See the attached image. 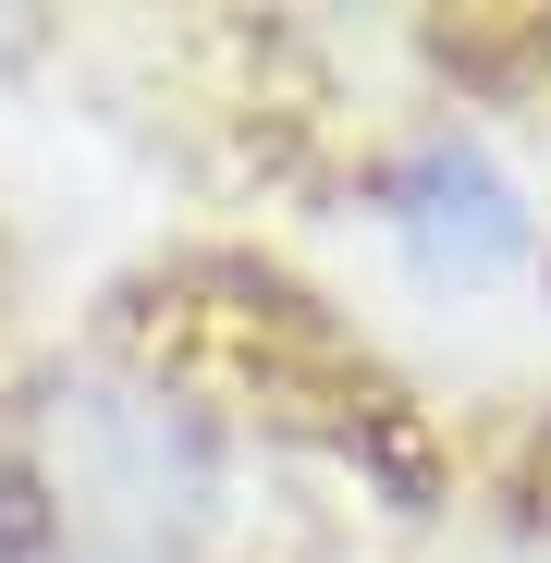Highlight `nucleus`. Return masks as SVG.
<instances>
[{
  "mask_svg": "<svg viewBox=\"0 0 551 563\" xmlns=\"http://www.w3.org/2000/svg\"><path fill=\"white\" fill-rule=\"evenodd\" d=\"M37 465L99 563H197L221 527V441L135 367H74L37 417Z\"/></svg>",
  "mask_w": 551,
  "mask_h": 563,
  "instance_id": "1",
  "label": "nucleus"
},
{
  "mask_svg": "<svg viewBox=\"0 0 551 563\" xmlns=\"http://www.w3.org/2000/svg\"><path fill=\"white\" fill-rule=\"evenodd\" d=\"M393 233H405L441 282H491V269L527 257V221H515V197L491 184L478 147H417V159L393 172Z\"/></svg>",
  "mask_w": 551,
  "mask_h": 563,
  "instance_id": "2",
  "label": "nucleus"
}]
</instances>
